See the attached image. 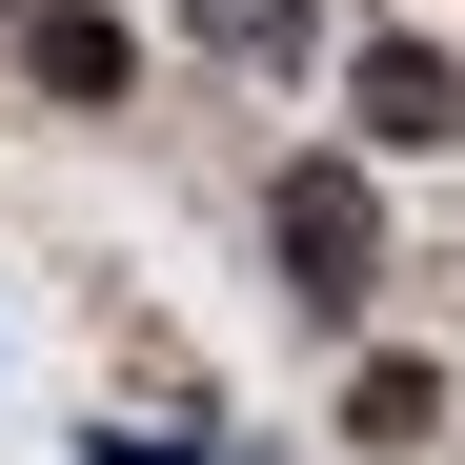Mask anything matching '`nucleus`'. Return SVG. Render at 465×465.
<instances>
[{
  "label": "nucleus",
  "mask_w": 465,
  "mask_h": 465,
  "mask_svg": "<svg viewBox=\"0 0 465 465\" xmlns=\"http://www.w3.org/2000/svg\"><path fill=\"white\" fill-rule=\"evenodd\" d=\"M21 61H41V102H122L142 82V41L102 21V0H21Z\"/></svg>",
  "instance_id": "obj_3"
},
{
  "label": "nucleus",
  "mask_w": 465,
  "mask_h": 465,
  "mask_svg": "<svg viewBox=\"0 0 465 465\" xmlns=\"http://www.w3.org/2000/svg\"><path fill=\"white\" fill-rule=\"evenodd\" d=\"M183 21H203L223 61H303V41H324V21H303V0H183Z\"/></svg>",
  "instance_id": "obj_5"
},
{
  "label": "nucleus",
  "mask_w": 465,
  "mask_h": 465,
  "mask_svg": "<svg viewBox=\"0 0 465 465\" xmlns=\"http://www.w3.org/2000/svg\"><path fill=\"white\" fill-rule=\"evenodd\" d=\"M263 243H283V283L324 303V324H364V283H384V203H364V163H283V183H263Z\"/></svg>",
  "instance_id": "obj_1"
},
{
  "label": "nucleus",
  "mask_w": 465,
  "mask_h": 465,
  "mask_svg": "<svg viewBox=\"0 0 465 465\" xmlns=\"http://www.w3.org/2000/svg\"><path fill=\"white\" fill-rule=\"evenodd\" d=\"M344 102H364V142H405V163H425V142H465V61H445V41H364Z\"/></svg>",
  "instance_id": "obj_2"
},
{
  "label": "nucleus",
  "mask_w": 465,
  "mask_h": 465,
  "mask_svg": "<svg viewBox=\"0 0 465 465\" xmlns=\"http://www.w3.org/2000/svg\"><path fill=\"white\" fill-rule=\"evenodd\" d=\"M425 425H445L425 364H344V445H425Z\"/></svg>",
  "instance_id": "obj_4"
}]
</instances>
